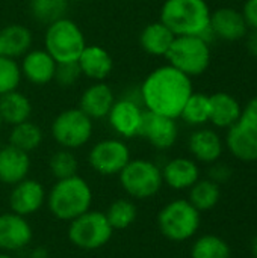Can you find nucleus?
<instances>
[{"label":"nucleus","mask_w":257,"mask_h":258,"mask_svg":"<svg viewBox=\"0 0 257 258\" xmlns=\"http://www.w3.org/2000/svg\"><path fill=\"white\" fill-rule=\"evenodd\" d=\"M174 38L176 35L162 21H153L142 29L139 35V45L150 56L165 57Z\"/></svg>","instance_id":"obj_24"},{"label":"nucleus","mask_w":257,"mask_h":258,"mask_svg":"<svg viewBox=\"0 0 257 258\" xmlns=\"http://www.w3.org/2000/svg\"><path fill=\"white\" fill-rule=\"evenodd\" d=\"M192 258H230L229 245L218 236H201L191 249Z\"/></svg>","instance_id":"obj_33"},{"label":"nucleus","mask_w":257,"mask_h":258,"mask_svg":"<svg viewBox=\"0 0 257 258\" xmlns=\"http://www.w3.org/2000/svg\"><path fill=\"white\" fill-rule=\"evenodd\" d=\"M165 59L188 77H198L211 65V44L201 36H176Z\"/></svg>","instance_id":"obj_5"},{"label":"nucleus","mask_w":257,"mask_h":258,"mask_svg":"<svg viewBox=\"0 0 257 258\" xmlns=\"http://www.w3.org/2000/svg\"><path fill=\"white\" fill-rule=\"evenodd\" d=\"M151 147L156 150H170L177 138H179V127L176 119L153 113L150 110H144L141 127H139V135Z\"/></svg>","instance_id":"obj_12"},{"label":"nucleus","mask_w":257,"mask_h":258,"mask_svg":"<svg viewBox=\"0 0 257 258\" xmlns=\"http://www.w3.org/2000/svg\"><path fill=\"white\" fill-rule=\"evenodd\" d=\"M82 76L94 82H103L114 70V60L111 53L101 45H88L83 48L82 54L77 59Z\"/></svg>","instance_id":"obj_20"},{"label":"nucleus","mask_w":257,"mask_h":258,"mask_svg":"<svg viewBox=\"0 0 257 258\" xmlns=\"http://www.w3.org/2000/svg\"><path fill=\"white\" fill-rule=\"evenodd\" d=\"M92 119L79 107H70L56 115L52 122V136L61 148L77 150L92 138Z\"/></svg>","instance_id":"obj_9"},{"label":"nucleus","mask_w":257,"mask_h":258,"mask_svg":"<svg viewBox=\"0 0 257 258\" xmlns=\"http://www.w3.org/2000/svg\"><path fill=\"white\" fill-rule=\"evenodd\" d=\"M45 201L50 213L56 219L70 222L91 209L92 190L85 178L73 175L58 180Z\"/></svg>","instance_id":"obj_3"},{"label":"nucleus","mask_w":257,"mask_h":258,"mask_svg":"<svg viewBox=\"0 0 257 258\" xmlns=\"http://www.w3.org/2000/svg\"><path fill=\"white\" fill-rule=\"evenodd\" d=\"M105 216L112 227V230H126L129 228L138 216V209L135 203L126 198L115 200L108 210L105 212Z\"/></svg>","instance_id":"obj_29"},{"label":"nucleus","mask_w":257,"mask_h":258,"mask_svg":"<svg viewBox=\"0 0 257 258\" xmlns=\"http://www.w3.org/2000/svg\"><path fill=\"white\" fill-rule=\"evenodd\" d=\"M241 118L257 125V95L256 97H253L251 100H248L247 104L242 107V115H241Z\"/></svg>","instance_id":"obj_38"},{"label":"nucleus","mask_w":257,"mask_h":258,"mask_svg":"<svg viewBox=\"0 0 257 258\" xmlns=\"http://www.w3.org/2000/svg\"><path fill=\"white\" fill-rule=\"evenodd\" d=\"M241 12L248 24V29L257 30V0H245Z\"/></svg>","instance_id":"obj_37"},{"label":"nucleus","mask_w":257,"mask_h":258,"mask_svg":"<svg viewBox=\"0 0 257 258\" xmlns=\"http://www.w3.org/2000/svg\"><path fill=\"white\" fill-rule=\"evenodd\" d=\"M47 194L44 186L32 178H24L12 186L9 194V209L20 216H30L36 213L45 203Z\"/></svg>","instance_id":"obj_14"},{"label":"nucleus","mask_w":257,"mask_h":258,"mask_svg":"<svg viewBox=\"0 0 257 258\" xmlns=\"http://www.w3.org/2000/svg\"><path fill=\"white\" fill-rule=\"evenodd\" d=\"M0 258H12L11 255H8V254H5V252H0Z\"/></svg>","instance_id":"obj_41"},{"label":"nucleus","mask_w":257,"mask_h":258,"mask_svg":"<svg viewBox=\"0 0 257 258\" xmlns=\"http://www.w3.org/2000/svg\"><path fill=\"white\" fill-rule=\"evenodd\" d=\"M211 98V118L212 122L218 128H229L241 119L242 106L238 98L229 92H215L209 95Z\"/></svg>","instance_id":"obj_23"},{"label":"nucleus","mask_w":257,"mask_h":258,"mask_svg":"<svg viewBox=\"0 0 257 258\" xmlns=\"http://www.w3.org/2000/svg\"><path fill=\"white\" fill-rule=\"evenodd\" d=\"M21 70L20 63L9 57L2 54L0 56V95L17 91L21 83Z\"/></svg>","instance_id":"obj_34"},{"label":"nucleus","mask_w":257,"mask_h":258,"mask_svg":"<svg viewBox=\"0 0 257 258\" xmlns=\"http://www.w3.org/2000/svg\"><path fill=\"white\" fill-rule=\"evenodd\" d=\"M88 162L100 175H118L130 162V150L121 139H103L91 148Z\"/></svg>","instance_id":"obj_10"},{"label":"nucleus","mask_w":257,"mask_h":258,"mask_svg":"<svg viewBox=\"0 0 257 258\" xmlns=\"http://www.w3.org/2000/svg\"><path fill=\"white\" fill-rule=\"evenodd\" d=\"M30 171L29 153L21 151L12 145L0 148V183L14 186L27 178Z\"/></svg>","instance_id":"obj_19"},{"label":"nucleus","mask_w":257,"mask_h":258,"mask_svg":"<svg viewBox=\"0 0 257 258\" xmlns=\"http://www.w3.org/2000/svg\"><path fill=\"white\" fill-rule=\"evenodd\" d=\"M158 227L168 240L185 242L197 233L200 227V212L186 200L171 201L159 212Z\"/></svg>","instance_id":"obj_6"},{"label":"nucleus","mask_w":257,"mask_h":258,"mask_svg":"<svg viewBox=\"0 0 257 258\" xmlns=\"http://www.w3.org/2000/svg\"><path fill=\"white\" fill-rule=\"evenodd\" d=\"M144 110L145 109L139 100L124 95L120 100H115L106 118L111 128L120 138L130 139L139 135Z\"/></svg>","instance_id":"obj_11"},{"label":"nucleus","mask_w":257,"mask_h":258,"mask_svg":"<svg viewBox=\"0 0 257 258\" xmlns=\"http://www.w3.org/2000/svg\"><path fill=\"white\" fill-rule=\"evenodd\" d=\"M0 42H2L3 54L15 59V57H23L32 48L33 36L26 26L14 23L5 26L0 30Z\"/></svg>","instance_id":"obj_25"},{"label":"nucleus","mask_w":257,"mask_h":258,"mask_svg":"<svg viewBox=\"0 0 257 258\" xmlns=\"http://www.w3.org/2000/svg\"><path fill=\"white\" fill-rule=\"evenodd\" d=\"M114 103L115 94L112 88L105 82H95L82 92L79 109L91 119H103L108 116Z\"/></svg>","instance_id":"obj_18"},{"label":"nucleus","mask_w":257,"mask_h":258,"mask_svg":"<svg viewBox=\"0 0 257 258\" xmlns=\"http://www.w3.org/2000/svg\"><path fill=\"white\" fill-rule=\"evenodd\" d=\"M56 65H58L56 60L44 48H36V50L30 48L23 56L20 70H21V76L27 82L36 86H42L55 79Z\"/></svg>","instance_id":"obj_17"},{"label":"nucleus","mask_w":257,"mask_h":258,"mask_svg":"<svg viewBox=\"0 0 257 258\" xmlns=\"http://www.w3.org/2000/svg\"><path fill=\"white\" fill-rule=\"evenodd\" d=\"M220 186L212 180H198L189 192V203L198 210L206 212L214 209L220 201Z\"/></svg>","instance_id":"obj_30"},{"label":"nucleus","mask_w":257,"mask_h":258,"mask_svg":"<svg viewBox=\"0 0 257 258\" xmlns=\"http://www.w3.org/2000/svg\"><path fill=\"white\" fill-rule=\"evenodd\" d=\"M226 145L238 160L257 162V125L241 118L227 128Z\"/></svg>","instance_id":"obj_16"},{"label":"nucleus","mask_w":257,"mask_h":258,"mask_svg":"<svg viewBox=\"0 0 257 258\" xmlns=\"http://www.w3.org/2000/svg\"><path fill=\"white\" fill-rule=\"evenodd\" d=\"M188 148L195 160L201 163H214L218 162L223 154V141L215 130L200 127L191 133Z\"/></svg>","instance_id":"obj_21"},{"label":"nucleus","mask_w":257,"mask_h":258,"mask_svg":"<svg viewBox=\"0 0 257 258\" xmlns=\"http://www.w3.org/2000/svg\"><path fill=\"white\" fill-rule=\"evenodd\" d=\"M245 41V48L248 51V54H251L253 57L257 59V30L256 29H250L247 36L244 38Z\"/></svg>","instance_id":"obj_39"},{"label":"nucleus","mask_w":257,"mask_h":258,"mask_svg":"<svg viewBox=\"0 0 257 258\" xmlns=\"http://www.w3.org/2000/svg\"><path fill=\"white\" fill-rule=\"evenodd\" d=\"M32 103L18 89L0 95V116L3 122L9 125H17L20 122L29 121Z\"/></svg>","instance_id":"obj_26"},{"label":"nucleus","mask_w":257,"mask_h":258,"mask_svg":"<svg viewBox=\"0 0 257 258\" xmlns=\"http://www.w3.org/2000/svg\"><path fill=\"white\" fill-rule=\"evenodd\" d=\"M42 139L44 135L41 127L32 121H24L17 125H12L9 132V145L26 153L35 151L42 144Z\"/></svg>","instance_id":"obj_27"},{"label":"nucleus","mask_w":257,"mask_h":258,"mask_svg":"<svg viewBox=\"0 0 257 258\" xmlns=\"http://www.w3.org/2000/svg\"><path fill=\"white\" fill-rule=\"evenodd\" d=\"M209 177H211V180H212L214 183L220 184V183H224V181L230 180V177H232V169H230V166L226 165V163H217V162H214V165H212L211 169H209Z\"/></svg>","instance_id":"obj_36"},{"label":"nucleus","mask_w":257,"mask_h":258,"mask_svg":"<svg viewBox=\"0 0 257 258\" xmlns=\"http://www.w3.org/2000/svg\"><path fill=\"white\" fill-rule=\"evenodd\" d=\"M118 177L124 192L135 200L155 197L164 184L161 168L147 159H130Z\"/></svg>","instance_id":"obj_7"},{"label":"nucleus","mask_w":257,"mask_h":258,"mask_svg":"<svg viewBox=\"0 0 257 258\" xmlns=\"http://www.w3.org/2000/svg\"><path fill=\"white\" fill-rule=\"evenodd\" d=\"M209 27L215 39H221L226 42L242 41L250 30L242 12L230 6H223L215 9L211 14Z\"/></svg>","instance_id":"obj_13"},{"label":"nucleus","mask_w":257,"mask_h":258,"mask_svg":"<svg viewBox=\"0 0 257 258\" xmlns=\"http://www.w3.org/2000/svg\"><path fill=\"white\" fill-rule=\"evenodd\" d=\"M85 47V35L73 20L62 17L47 24L44 33V50L56 60V63L77 62Z\"/></svg>","instance_id":"obj_4"},{"label":"nucleus","mask_w":257,"mask_h":258,"mask_svg":"<svg viewBox=\"0 0 257 258\" xmlns=\"http://www.w3.org/2000/svg\"><path fill=\"white\" fill-rule=\"evenodd\" d=\"M145 110L177 119L191 94L192 79L170 63L155 68L139 86Z\"/></svg>","instance_id":"obj_1"},{"label":"nucleus","mask_w":257,"mask_h":258,"mask_svg":"<svg viewBox=\"0 0 257 258\" xmlns=\"http://www.w3.org/2000/svg\"><path fill=\"white\" fill-rule=\"evenodd\" d=\"M48 169L56 180H64V178L77 175L79 162H77V157L74 156L73 150L61 148L50 156Z\"/></svg>","instance_id":"obj_32"},{"label":"nucleus","mask_w":257,"mask_h":258,"mask_svg":"<svg viewBox=\"0 0 257 258\" xmlns=\"http://www.w3.org/2000/svg\"><path fill=\"white\" fill-rule=\"evenodd\" d=\"M211 14L206 0H165L159 21L176 36H203L209 30Z\"/></svg>","instance_id":"obj_2"},{"label":"nucleus","mask_w":257,"mask_h":258,"mask_svg":"<svg viewBox=\"0 0 257 258\" xmlns=\"http://www.w3.org/2000/svg\"><path fill=\"white\" fill-rule=\"evenodd\" d=\"M3 54V50H2V42H0V56Z\"/></svg>","instance_id":"obj_42"},{"label":"nucleus","mask_w":257,"mask_h":258,"mask_svg":"<svg viewBox=\"0 0 257 258\" xmlns=\"http://www.w3.org/2000/svg\"><path fill=\"white\" fill-rule=\"evenodd\" d=\"M114 230L109 225L105 213L88 210L86 213L70 221L68 239L83 251H95L103 248L112 239Z\"/></svg>","instance_id":"obj_8"},{"label":"nucleus","mask_w":257,"mask_h":258,"mask_svg":"<svg viewBox=\"0 0 257 258\" xmlns=\"http://www.w3.org/2000/svg\"><path fill=\"white\" fill-rule=\"evenodd\" d=\"M251 252H253L254 258H257V236L253 239V243H251Z\"/></svg>","instance_id":"obj_40"},{"label":"nucleus","mask_w":257,"mask_h":258,"mask_svg":"<svg viewBox=\"0 0 257 258\" xmlns=\"http://www.w3.org/2000/svg\"><path fill=\"white\" fill-rule=\"evenodd\" d=\"M33 239V230L24 216L12 212L0 215V251L15 252L26 248Z\"/></svg>","instance_id":"obj_15"},{"label":"nucleus","mask_w":257,"mask_h":258,"mask_svg":"<svg viewBox=\"0 0 257 258\" xmlns=\"http://www.w3.org/2000/svg\"><path fill=\"white\" fill-rule=\"evenodd\" d=\"M186 124L201 127L209 122L211 118V98L203 92H192L185 103L180 116Z\"/></svg>","instance_id":"obj_28"},{"label":"nucleus","mask_w":257,"mask_h":258,"mask_svg":"<svg viewBox=\"0 0 257 258\" xmlns=\"http://www.w3.org/2000/svg\"><path fill=\"white\" fill-rule=\"evenodd\" d=\"M2 125H3V121H2V116H0V128H2Z\"/></svg>","instance_id":"obj_43"},{"label":"nucleus","mask_w":257,"mask_h":258,"mask_svg":"<svg viewBox=\"0 0 257 258\" xmlns=\"http://www.w3.org/2000/svg\"><path fill=\"white\" fill-rule=\"evenodd\" d=\"M29 9L36 21L50 24L65 17L68 0H29Z\"/></svg>","instance_id":"obj_31"},{"label":"nucleus","mask_w":257,"mask_h":258,"mask_svg":"<svg viewBox=\"0 0 257 258\" xmlns=\"http://www.w3.org/2000/svg\"><path fill=\"white\" fill-rule=\"evenodd\" d=\"M80 76L82 73H80L77 62H67V63L56 65V73H55L53 80L62 88H70L79 80Z\"/></svg>","instance_id":"obj_35"},{"label":"nucleus","mask_w":257,"mask_h":258,"mask_svg":"<svg viewBox=\"0 0 257 258\" xmlns=\"http://www.w3.org/2000/svg\"><path fill=\"white\" fill-rule=\"evenodd\" d=\"M161 171L164 183L176 190L192 187L200 177V169L197 163L186 157H176L168 160Z\"/></svg>","instance_id":"obj_22"}]
</instances>
